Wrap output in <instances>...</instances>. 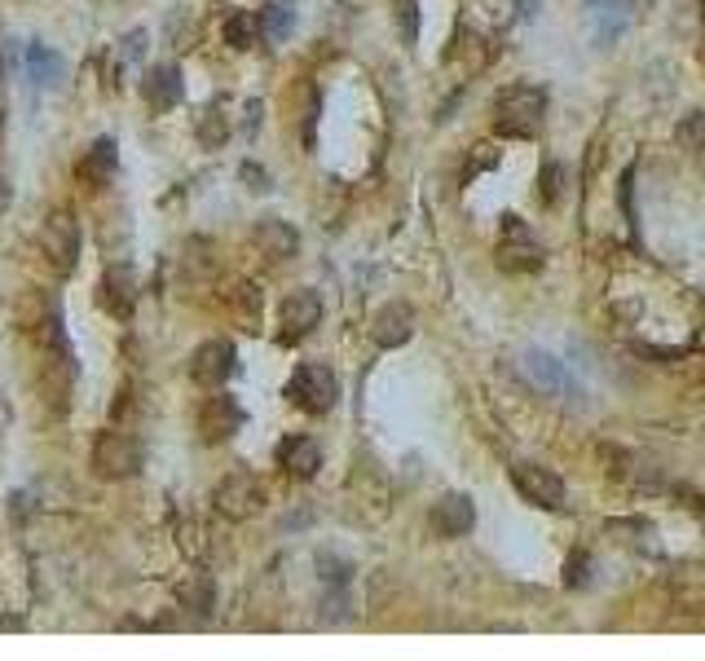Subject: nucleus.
<instances>
[{
    "instance_id": "25",
    "label": "nucleus",
    "mask_w": 705,
    "mask_h": 661,
    "mask_svg": "<svg viewBox=\"0 0 705 661\" xmlns=\"http://www.w3.org/2000/svg\"><path fill=\"white\" fill-rule=\"evenodd\" d=\"M234 309H238V317H243V326L247 330H256L260 326V291L256 287H238V300H234Z\"/></svg>"
},
{
    "instance_id": "37",
    "label": "nucleus",
    "mask_w": 705,
    "mask_h": 661,
    "mask_svg": "<svg viewBox=\"0 0 705 661\" xmlns=\"http://www.w3.org/2000/svg\"><path fill=\"white\" fill-rule=\"evenodd\" d=\"M0 124H5V115H0Z\"/></svg>"
},
{
    "instance_id": "5",
    "label": "nucleus",
    "mask_w": 705,
    "mask_h": 661,
    "mask_svg": "<svg viewBox=\"0 0 705 661\" xmlns=\"http://www.w3.org/2000/svg\"><path fill=\"white\" fill-rule=\"evenodd\" d=\"M41 243H45V256L54 260L58 273H71L80 265V221L67 208L49 212V221L41 229Z\"/></svg>"
},
{
    "instance_id": "2",
    "label": "nucleus",
    "mask_w": 705,
    "mask_h": 661,
    "mask_svg": "<svg viewBox=\"0 0 705 661\" xmlns=\"http://www.w3.org/2000/svg\"><path fill=\"white\" fill-rule=\"evenodd\" d=\"M287 397H291V406H300L304 415H326V411H335V402H339V380H335V371H331L326 362H304V367H295V376L287 380Z\"/></svg>"
},
{
    "instance_id": "22",
    "label": "nucleus",
    "mask_w": 705,
    "mask_h": 661,
    "mask_svg": "<svg viewBox=\"0 0 705 661\" xmlns=\"http://www.w3.org/2000/svg\"><path fill=\"white\" fill-rule=\"evenodd\" d=\"M256 41H260V19H256V14H234V19L225 23V45L251 49Z\"/></svg>"
},
{
    "instance_id": "17",
    "label": "nucleus",
    "mask_w": 705,
    "mask_h": 661,
    "mask_svg": "<svg viewBox=\"0 0 705 661\" xmlns=\"http://www.w3.org/2000/svg\"><path fill=\"white\" fill-rule=\"evenodd\" d=\"M115 168H120V146H115V137H98V142L89 146V155L76 164V177L89 181L93 190H102V186L115 177Z\"/></svg>"
},
{
    "instance_id": "11",
    "label": "nucleus",
    "mask_w": 705,
    "mask_h": 661,
    "mask_svg": "<svg viewBox=\"0 0 705 661\" xmlns=\"http://www.w3.org/2000/svg\"><path fill=\"white\" fill-rule=\"evenodd\" d=\"M670 600L687 613H705V560H679L665 578Z\"/></svg>"
},
{
    "instance_id": "27",
    "label": "nucleus",
    "mask_w": 705,
    "mask_h": 661,
    "mask_svg": "<svg viewBox=\"0 0 705 661\" xmlns=\"http://www.w3.org/2000/svg\"><path fill=\"white\" fill-rule=\"evenodd\" d=\"M225 133H230V128H225V120H221L216 111H208V115L199 120V142H203L208 150H216V146L225 142Z\"/></svg>"
},
{
    "instance_id": "18",
    "label": "nucleus",
    "mask_w": 705,
    "mask_h": 661,
    "mask_svg": "<svg viewBox=\"0 0 705 661\" xmlns=\"http://www.w3.org/2000/svg\"><path fill=\"white\" fill-rule=\"evenodd\" d=\"M102 304L115 313V317H128L137 309V273L128 265H111L107 278H102Z\"/></svg>"
},
{
    "instance_id": "19",
    "label": "nucleus",
    "mask_w": 705,
    "mask_h": 661,
    "mask_svg": "<svg viewBox=\"0 0 705 661\" xmlns=\"http://www.w3.org/2000/svg\"><path fill=\"white\" fill-rule=\"evenodd\" d=\"M256 247L269 256V260H291L300 251V234L291 221H278V216H265L256 225Z\"/></svg>"
},
{
    "instance_id": "28",
    "label": "nucleus",
    "mask_w": 705,
    "mask_h": 661,
    "mask_svg": "<svg viewBox=\"0 0 705 661\" xmlns=\"http://www.w3.org/2000/svg\"><path fill=\"white\" fill-rule=\"evenodd\" d=\"M181 600H186L194 613H208V608H212V578H208V573H199V582H194V586H186V591H181Z\"/></svg>"
},
{
    "instance_id": "34",
    "label": "nucleus",
    "mask_w": 705,
    "mask_h": 661,
    "mask_svg": "<svg viewBox=\"0 0 705 661\" xmlns=\"http://www.w3.org/2000/svg\"><path fill=\"white\" fill-rule=\"evenodd\" d=\"M586 5H591L595 14H604V19H613V14H617V0H586Z\"/></svg>"
},
{
    "instance_id": "14",
    "label": "nucleus",
    "mask_w": 705,
    "mask_h": 661,
    "mask_svg": "<svg viewBox=\"0 0 705 661\" xmlns=\"http://www.w3.org/2000/svg\"><path fill=\"white\" fill-rule=\"evenodd\" d=\"M521 371H525L542 393H578V384L569 380L564 362L551 358V354H542V349H529V354L521 358Z\"/></svg>"
},
{
    "instance_id": "4",
    "label": "nucleus",
    "mask_w": 705,
    "mask_h": 661,
    "mask_svg": "<svg viewBox=\"0 0 705 661\" xmlns=\"http://www.w3.org/2000/svg\"><path fill=\"white\" fill-rule=\"evenodd\" d=\"M260 507H265V485L251 472H230L212 490V512L225 520H251Z\"/></svg>"
},
{
    "instance_id": "36",
    "label": "nucleus",
    "mask_w": 705,
    "mask_h": 661,
    "mask_svg": "<svg viewBox=\"0 0 705 661\" xmlns=\"http://www.w3.org/2000/svg\"><path fill=\"white\" fill-rule=\"evenodd\" d=\"M10 199H14V190H10V181H5V177H0V212L10 208Z\"/></svg>"
},
{
    "instance_id": "8",
    "label": "nucleus",
    "mask_w": 705,
    "mask_h": 661,
    "mask_svg": "<svg viewBox=\"0 0 705 661\" xmlns=\"http://www.w3.org/2000/svg\"><path fill=\"white\" fill-rule=\"evenodd\" d=\"M542 243L534 238V229L525 221H503V238H499V265L512 269V273H534L542 265Z\"/></svg>"
},
{
    "instance_id": "9",
    "label": "nucleus",
    "mask_w": 705,
    "mask_h": 661,
    "mask_svg": "<svg viewBox=\"0 0 705 661\" xmlns=\"http://www.w3.org/2000/svg\"><path fill=\"white\" fill-rule=\"evenodd\" d=\"M247 424V411L238 406V397H230V393H221L216 389V397H208L203 402V411H199V433H203V441H230L238 428Z\"/></svg>"
},
{
    "instance_id": "29",
    "label": "nucleus",
    "mask_w": 705,
    "mask_h": 661,
    "mask_svg": "<svg viewBox=\"0 0 705 661\" xmlns=\"http://www.w3.org/2000/svg\"><path fill=\"white\" fill-rule=\"evenodd\" d=\"M181 551H186L190 560H203V556H208V542H203V529H199L194 520H186V525H181Z\"/></svg>"
},
{
    "instance_id": "1",
    "label": "nucleus",
    "mask_w": 705,
    "mask_h": 661,
    "mask_svg": "<svg viewBox=\"0 0 705 661\" xmlns=\"http://www.w3.org/2000/svg\"><path fill=\"white\" fill-rule=\"evenodd\" d=\"M547 120V89L542 85H507L494 102V128L503 137H538Z\"/></svg>"
},
{
    "instance_id": "30",
    "label": "nucleus",
    "mask_w": 705,
    "mask_h": 661,
    "mask_svg": "<svg viewBox=\"0 0 705 661\" xmlns=\"http://www.w3.org/2000/svg\"><path fill=\"white\" fill-rule=\"evenodd\" d=\"M398 19H402L406 45H415L419 41V5H415V0H398Z\"/></svg>"
},
{
    "instance_id": "7",
    "label": "nucleus",
    "mask_w": 705,
    "mask_h": 661,
    "mask_svg": "<svg viewBox=\"0 0 705 661\" xmlns=\"http://www.w3.org/2000/svg\"><path fill=\"white\" fill-rule=\"evenodd\" d=\"M512 485L534 507H547V512L564 507V481H560V472H551L542 463H512Z\"/></svg>"
},
{
    "instance_id": "10",
    "label": "nucleus",
    "mask_w": 705,
    "mask_h": 661,
    "mask_svg": "<svg viewBox=\"0 0 705 661\" xmlns=\"http://www.w3.org/2000/svg\"><path fill=\"white\" fill-rule=\"evenodd\" d=\"M322 322V295L300 287L282 300V340H304L309 330Z\"/></svg>"
},
{
    "instance_id": "32",
    "label": "nucleus",
    "mask_w": 705,
    "mask_h": 661,
    "mask_svg": "<svg viewBox=\"0 0 705 661\" xmlns=\"http://www.w3.org/2000/svg\"><path fill=\"white\" fill-rule=\"evenodd\" d=\"M586 569H591V556H586V551H573V556H569V564H564V573H569V578H564V586H569V591H578V586L586 582Z\"/></svg>"
},
{
    "instance_id": "12",
    "label": "nucleus",
    "mask_w": 705,
    "mask_h": 661,
    "mask_svg": "<svg viewBox=\"0 0 705 661\" xmlns=\"http://www.w3.org/2000/svg\"><path fill=\"white\" fill-rule=\"evenodd\" d=\"M411 336H415V309H411V304L393 300V304H384V309L376 313V322H371V340H376L380 349H402Z\"/></svg>"
},
{
    "instance_id": "15",
    "label": "nucleus",
    "mask_w": 705,
    "mask_h": 661,
    "mask_svg": "<svg viewBox=\"0 0 705 661\" xmlns=\"http://www.w3.org/2000/svg\"><path fill=\"white\" fill-rule=\"evenodd\" d=\"M142 93H146L150 111H172V107L186 98V80H181V71H177L172 63H159V67H150V71H146Z\"/></svg>"
},
{
    "instance_id": "16",
    "label": "nucleus",
    "mask_w": 705,
    "mask_h": 661,
    "mask_svg": "<svg viewBox=\"0 0 705 661\" xmlns=\"http://www.w3.org/2000/svg\"><path fill=\"white\" fill-rule=\"evenodd\" d=\"M278 468H282L287 477H295V481L317 477V468H322L317 441H313V437H287V441H278Z\"/></svg>"
},
{
    "instance_id": "31",
    "label": "nucleus",
    "mask_w": 705,
    "mask_h": 661,
    "mask_svg": "<svg viewBox=\"0 0 705 661\" xmlns=\"http://www.w3.org/2000/svg\"><path fill=\"white\" fill-rule=\"evenodd\" d=\"M317 569H322V578L331 582V586H344L348 582V560H335V556H317Z\"/></svg>"
},
{
    "instance_id": "6",
    "label": "nucleus",
    "mask_w": 705,
    "mask_h": 661,
    "mask_svg": "<svg viewBox=\"0 0 705 661\" xmlns=\"http://www.w3.org/2000/svg\"><path fill=\"white\" fill-rule=\"evenodd\" d=\"M234 371H238V349H234V340H203V345L190 354V380L203 384V389H225Z\"/></svg>"
},
{
    "instance_id": "35",
    "label": "nucleus",
    "mask_w": 705,
    "mask_h": 661,
    "mask_svg": "<svg viewBox=\"0 0 705 661\" xmlns=\"http://www.w3.org/2000/svg\"><path fill=\"white\" fill-rule=\"evenodd\" d=\"M243 177H247V181H256L251 190H265V181H269V177H265L260 168H251V164H243Z\"/></svg>"
},
{
    "instance_id": "33",
    "label": "nucleus",
    "mask_w": 705,
    "mask_h": 661,
    "mask_svg": "<svg viewBox=\"0 0 705 661\" xmlns=\"http://www.w3.org/2000/svg\"><path fill=\"white\" fill-rule=\"evenodd\" d=\"M635 168H626V177H622V190H617V199H622V208H626V221L635 225Z\"/></svg>"
},
{
    "instance_id": "26",
    "label": "nucleus",
    "mask_w": 705,
    "mask_h": 661,
    "mask_svg": "<svg viewBox=\"0 0 705 661\" xmlns=\"http://www.w3.org/2000/svg\"><path fill=\"white\" fill-rule=\"evenodd\" d=\"M538 194H542V203H556L560 199V190H564V168L551 159V164H542V177H538Z\"/></svg>"
},
{
    "instance_id": "21",
    "label": "nucleus",
    "mask_w": 705,
    "mask_h": 661,
    "mask_svg": "<svg viewBox=\"0 0 705 661\" xmlns=\"http://www.w3.org/2000/svg\"><path fill=\"white\" fill-rule=\"evenodd\" d=\"M27 76H32V85H58L63 80V58L54 49H45V45H32L27 49Z\"/></svg>"
},
{
    "instance_id": "24",
    "label": "nucleus",
    "mask_w": 705,
    "mask_h": 661,
    "mask_svg": "<svg viewBox=\"0 0 705 661\" xmlns=\"http://www.w3.org/2000/svg\"><path fill=\"white\" fill-rule=\"evenodd\" d=\"M674 142H679L683 150H701V146H705V111L683 115L679 128H674Z\"/></svg>"
},
{
    "instance_id": "20",
    "label": "nucleus",
    "mask_w": 705,
    "mask_h": 661,
    "mask_svg": "<svg viewBox=\"0 0 705 661\" xmlns=\"http://www.w3.org/2000/svg\"><path fill=\"white\" fill-rule=\"evenodd\" d=\"M608 534H617V542H626V547H635V551H648V556H657V529L648 525V520H639V516H626V520H613L608 525Z\"/></svg>"
},
{
    "instance_id": "3",
    "label": "nucleus",
    "mask_w": 705,
    "mask_h": 661,
    "mask_svg": "<svg viewBox=\"0 0 705 661\" xmlns=\"http://www.w3.org/2000/svg\"><path fill=\"white\" fill-rule=\"evenodd\" d=\"M142 459H146V450H142V441H137L133 433L107 428V433L93 441V472H98L102 481H128V477H137V472H142Z\"/></svg>"
},
{
    "instance_id": "13",
    "label": "nucleus",
    "mask_w": 705,
    "mask_h": 661,
    "mask_svg": "<svg viewBox=\"0 0 705 661\" xmlns=\"http://www.w3.org/2000/svg\"><path fill=\"white\" fill-rule=\"evenodd\" d=\"M472 525H477V507L468 494H441L433 503V529L441 538H463V534H472Z\"/></svg>"
},
{
    "instance_id": "23",
    "label": "nucleus",
    "mask_w": 705,
    "mask_h": 661,
    "mask_svg": "<svg viewBox=\"0 0 705 661\" xmlns=\"http://www.w3.org/2000/svg\"><path fill=\"white\" fill-rule=\"evenodd\" d=\"M256 19H260V36H265L269 45L287 41V32H291V10H287V5H265Z\"/></svg>"
}]
</instances>
